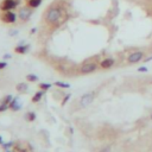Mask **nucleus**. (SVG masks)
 I'll list each match as a JSON object with an SVG mask.
<instances>
[{
    "label": "nucleus",
    "instance_id": "19",
    "mask_svg": "<svg viewBox=\"0 0 152 152\" xmlns=\"http://www.w3.org/2000/svg\"><path fill=\"white\" fill-rule=\"evenodd\" d=\"M6 66H7V63H6V62H0V69H4Z\"/></svg>",
    "mask_w": 152,
    "mask_h": 152
},
{
    "label": "nucleus",
    "instance_id": "8",
    "mask_svg": "<svg viewBox=\"0 0 152 152\" xmlns=\"http://www.w3.org/2000/svg\"><path fill=\"white\" fill-rule=\"evenodd\" d=\"M143 58V52H140V51H136V52H133V54H131L130 56H128V62L130 63H137V62H139V61Z\"/></svg>",
    "mask_w": 152,
    "mask_h": 152
},
{
    "label": "nucleus",
    "instance_id": "4",
    "mask_svg": "<svg viewBox=\"0 0 152 152\" xmlns=\"http://www.w3.org/2000/svg\"><path fill=\"white\" fill-rule=\"evenodd\" d=\"M17 4L18 3L14 1V0H4L1 5H0V10L1 11H12L17 6Z\"/></svg>",
    "mask_w": 152,
    "mask_h": 152
},
{
    "label": "nucleus",
    "instance_id": "15",
    "mask_svg": "<svg viewBox=\"0 0 152 152\" xmlns=\"http://www.w3.org/2000/svg\"><path fill=\"white\" fill-rule=\"evenodd\" d=\"M55 86H57V87H61V88H69V87H70L68 83H64V82H59V81H57V82L55 83Z\"/></svg>",
    "mask_w": 152,
    "mask_h": 152
},
{
    "label": "nucleus",
    "instance_id": "21",
    "mask_svg": "<svg viewBox=\"0 0 152 152\" xmlns=\"http://www.w3.org/2000/svg\"><path fill=\"white\" fill-rule=\"evenodd\" d=\"M138 70H139V71H147V69H146V68H144V67H143V68H139Z\"/></svg>",
    "mask_w": 152,
    "mask_h": 152
},
{
    "label": "nucleus",
    "instance_id": "13",
    "mask_svg": "<svg viewBox=\"0 0 152 152\" xmlns=\"http://www.w3.org/2000/svg\"><path fill=\"white\" fill-rule=\"evenodd\" d=\"M19 108H20V106H18V105H17V99L12 100V101H11V103H10V109L17 111V109H19Z\"/></svg>",
    "mask_w": 152,
    "mask_h": 152
},
{
    "label": "nucleus",
    "instance_id": "22",
    "mask_svg": "<svg viewBox=\"0 0 152 152\" xmlns=\"http://www.w3.org/2000/svg\"><path fill=\"white\" fill-rule=\"evenodd\" d=\"M101 152H109V148H108V147H106V148H102V150H101Z\"/></svg>",
    "mask_w": 152,
    "mask_h": 152
},
{
    "label": "nucleus",
    "instance_id": "6",
    "mask_svg": "<svg viewBox=\"0 0 152 152\" xmlns=\"http://www.w3.org/2000/svg\"><path fill=\"white\" fill-rule=\"evenodd\" d=\"M96 64L95 63H84L83 66H81L80 70L82 74H90V73H93L96 70Z\"/></svg>",
    "mask_w": 152,
    "mask_h": 152
},
{
    "label": "nucleus",
    "instance_id": "23",
    "mask_svg": "<svg viewBox=\"0 0 152 152\" xmlns=\"http://www.w3.org/2000/svg\"><path fill=\"white\" fill-rule=\"evenodd\" d=\"M0 144H3V138L0 137Z\"/></svg>",
    "mask_w": 152,
    "mask_h": 152
},
{
    "label": "nucleus",
    "instance_id": "24",
    "mask_svg": "<svg viewBox=\"0 0 152 152\" xmlns=\"http://www.w3.org/2000/svg\"><path fill=\"white\" fill-rule=\"evenodd\" d=\"M151 119H152V115H151Z\"/></svg>",
    "mask_w": 152,
    "mask_h": 152
},
{
    "label": "nucleus",
    "instance_id": "11",
    "mask_svg": "<svg viewBox=\"0 0 152 152\" xmlns=\"http://www.w3.org/2000/svg\"><path fill=\"white\" fill-rule=\"evenodd\" d=\"M44 95V92H38V93H36L35 95H34V98H32V102H38V101H41V99H42V96Z\"/></svg>",
    "mask_w": 152,
    "mask_h": 152
},
{
    "label": "nucleus",
    "instance_id": "2",
    "mask_svg": "<svg viewBox=\"0 0 152 152\" xmlns=\"http://www.w3.org/2000/svg\"><path fill=\"white\" fill-rule=\"evenodd\" d=\"M12 152H34L32 146L30 145L29 143H14L13 147H12Z\"/></svg>",
    "mask_w": 152,
    "mask_h": 152
},
{
    "label": "nucleus",
    "instance_id": "12",
    "mask_svg": "<svg viewBox=\"0 0 152 152\" xmlns=\"http://www.w3.org/2000/svg\"><path fill=\"white\" fill-rule=\"evenodd\" d=\"M14 51L18 52V54H25L27 51V46L26 45H19V46H17L14 49Z\"/></svg>",
    "mask_w": 152,
    "mask_h": 152
},
{
    "label": "nucleus",
    "instance_id": "17",
    "mask_svg": "<svg viewBox=\"0 0 152 152\" xmlns=\"http://www.w3.org/2000/svg\"><path fill=\"white\" fill-rule=\"evenodd\" d=\"M26 78H27L29 81H31V82H35V81H37V80H38V77H37L36 75H32V74L27 75V76H26Z\"/></svg>",
    "mask_w": 152,
    "mask_h": 152
},
{
    "label": "nucleus",
    "instance_id": "1",
    "mask_svg": "<svg viewBox=\"0 0 152 152\" xmlns=\"http://www.w3.org/2000/svg\"><path fill=\"white\" fill-rule=\"evenodd\" d=\"M61 17H62V11H61V9L59 7H51L46 12L45 19L50 24H57V21L61 20Z\"/></svg>",
    "mask_w": 152,
    "mask_h": 152
},
{
    "label": "nucleus",
    "instance_id": "14",
    "mask_svg": "<svg viewBox=\"0 0 152 152\" xmlns=\"http://www.w3.org/2000/svg\"><path fill=\"white\" fill-rule=\"evenodd\" d=\"M17 89L19 90V92H26V89H27V86L25 83H20L17 86Z\"/></svg>",
    "mask_w": 152,
    "mask_h": 152
},
{
    "label": "nucleus",
    "instance_id": "7",
    "mask_svg": "<svg viewBox=\"0 0 152 152\" xmlns=\"http://www.w3.org/2000/svg\"><path fill=\"white\" fill-rule=\"evenodd\" d=\"M93 100H94V93H88V94H84V95L81 98L80 103H81L82 107H86V106H88V105L92 103Z\"/></svg>",
    "mask_w": 152,
    "mask_h": 152
},
{
    "label": "nucleus",
    "instance_id": "9",
    "mask_svg": "<svg viewBox=\"0 0 152 152\" xmlns=\"http://www.w3.org/2000/svg\"><path fill=\"white\" fill-rule=\"evenodd\" d=\"M113 64H114V59H113V58H105L102 62L100 63L101 68H103V69H108V68H111Z\"/></svg>",
    "mask_w": 152,
    "mask_h": 152
},
{
    "label": "nucleus",
    "instance_id": "10",
    "mask_svg": "<svg viewBox=\"0 0 152 152\" xmlns=\"http://www.w3.org/2000/svg\"><path fill=\"white\" fill-rule=\"evenodd\" d=\"M41 3H42V0H29V1H27L29 6H30V7H32V9L38 7V6L41 5Z\"/></svg>",
    "mask_w": 152,
    "mask_h": 152
},
{
    "label": "nucleus",
    "instance_id": "16",
    "mask_svg": "<svg viewBox=\"0 0 152 152\" xmlns=\"http://www.w3.org/2000/svg\"><path fill=\"white\" fill-rule=\"evenodd\" d=\"M35 118H36V114L35 113H27V115H26V120H29V121H34L35 120Z\"/></svg>",
    "mask_w": 152,
    "mask_h": 152
},
{
    "label": "nucleus",
    "instance_id": "3",
    "mask_svg": "<svg viewBox=\"0 0 152 152\" xmlns=\"http://www.w3.org/2000/svg\"><path fill=\"white\" fill-rule=\"evenodd\" d=\"M1 20L4 23H16L17 20V14L12 11H4V13L1 14Z\"/></svg>",
    "mask_w": 152,
    "mask_h": 152
},
{
    "label": "nucleus",
    "instance_id": "20",
    "mask_svg": "<svg viewBox=\"0 0 152 152\" xmlns=\"http://www.w3.org/2000/svg\"><path fill=\"white\" fill-rule=\"evenodd\" d=\"M69 98H70L69 95H68L67 98H64V100H63V102H62V105H64V103H66V101H68V100H69Z\"/></svg>",
    "mask_w": 152,
    "mask_h": 152
},
{
    "label": "nucleus",
    "instance_id": "18",
    "mask_svg": "<svg viewBox=\"0 0 152 152\" xmlns=\"http://www.w3.org/2000/svg\"><path fill=\"white\" fill-rule=\"evenodd\" d=\"M50 87H51V86H50L49 83H41V84H39V88L43 89V90H48Z\"/></svg>",
    "mask_w": 152,
    "mask_h": 152
},
{
    "label": "nucleus",
    "instance_id": "5",
    "mask_svg": "<svg viewBox=\"0 0 152 152\" xmlns=\"http://www.w3.org/2000/svg\"><path fill=\"white\" fill-rule=\"evenodd\" d=\"M31 10H30L29 7H21V9H19V12H18V17H19V19L20 20H23V21H25V20H27L30 17H31Z\"/></svg>",
    "mask_w": 152,
    "mask_h": 152
}]
</instances>
